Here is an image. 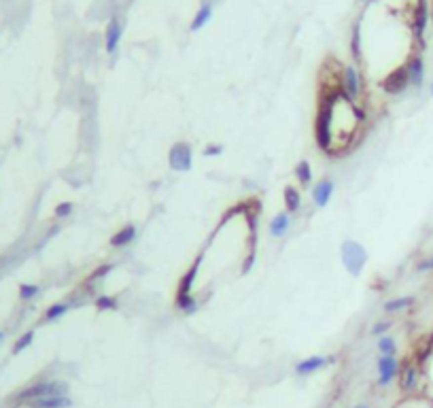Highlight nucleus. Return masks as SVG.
<instances>
[{
    "label": "nucleus",
    "instance_id": "19",
    "mask_svg": "<svg viewBox=\"0 0 433 408\" xmlns=\"http://www.w3.org/2000/svg\"><path fill=\"white\" fill-rule=\"evenodd\" d=\"M293 175H295L297 183H300L302 187H310V183H312V166H310L306 160H302V162L295 164Z\"/></svg>",
    "mask_w": 433,
    "mask_h": 408
},
{
    "label": "nucleus",
    "instance_id": "34",
    "mask_svg": "<svg viewBox=\"0 0 433 408\" xmlns=\"http://www.w3.org/2000/svg\"><path fill=\"white\" fill-rule=\"evenodd\" d=\"M354 408H370V406H365V404H359V406H354Z\"/></svg>",
    "mask_w": 433,
    "mask_h": 408
},
{
    "label": "nucleus",
    "instance_id": "15",
    "mask_svg": "<svg viewBox=\"0 0 433 408\" xmlns=\"http://www.w3.org/2000/svg\"><path fill=\"white\" fill-rule=\"evenodd\" d=\"M427 19H429V11H427V2L421 0L416 6V13H414V21H412V30H414V37L421 41L423 34H425V28H427Z\"/></svg>",
    "mask_w": 433,
    "mask_h": 408
},
{
    "label": "nucleus",
    "instance_id": "22",
    "mask_svg": "<svg viewBox=\"0 0 433 408\" xmlns=\"http://www.w3.org/2000/svg\"><path fill=\"white\" fill-rule=\"evenodd\" d=\"M351 53L354 60H361V19L353 26V37H351Z\"/></svg>",
    "mask_w": 433,
    "mask_h": 408
},
{
    "label": "nucleus",
    "instance_id": "29",
    "mask_svg": "<svg viewBox=\"0 0 433 408\" xmlns=\"http://www.w3.org/2000/svg\"><path fill=\"white\" fill-rule=\"evenodd\" d=\"M391 325H393V321H378V323H374L372 325V336H385V334H389V330H391Z\"/></svg>",
    "mask_w": 433,
    "mask_h": 408
},
{
    "label": "nucleus",
    "instance_id": "10",
    "mask_svg": "<svg viewBox=\"0 0 433 408\" xmlns=\"http://www.w3.org/2000/svg\"><path fill=\"white\" fill-rule=\"evenodd\" d=\"M204 260V255H197L196 262L189 266V270L185 274L181 276L179 281V287H176V296L174 298H183V296H191V289H194V283H196V276H197V270H200V264Z\"/></svg>",
    "mask_w": 433,
    "mask_h": 408
},
{
    "label": "nucleus",
    "instance_id": "36",
    "mask_svg": "<svg viewBox=\"0 0 433 408\" xmlns=\"http://www.w3.org/2000/svg\"><path fill=\"white\" fill-rule=\"evenodd\" d=\"M2 338H4V332H0V340H2Z\"/></svg>",
    "mask_w": 433,
    "mask_h": 408
},
{
    "label": "nucleus",
    "instance_id": "5",
    "mask_svg": "<svg viewBox=\"0 0 433 408\" xmlns=\"http://www.w3.org/2000/svg\"><path fill=\"white\" fill-rule=\"evenodd\" d=\"M342 85L344 91L353 102H357L361 98V88H363V81H361V73L357 66H344L342 68Z\"/></svg>",
    "mask_w": 433,
    "mask_h": 408
},
{
    "label": "nucleus",
    "instance_id": "6",
    "mask_svg": "<svg viewBox=\"0 0 433 408\" xmlns=\"http://www.w3.org/2000/svg\"><path fill=\"white\" fill-rule=\"evenodd\" d=\"M376 368H378V385L380 387H387L397 376V372H399V362H397L395 355H380Z\"/></svg>",
    "mask_w": 433,
    "mask_h": 408
},
{
    "label": "nucleus",
    "instance_id": "17",
    "mask_svg": "<svg viewBox=\"0 0 433 408\" xmlns=\"http://www.w3.org/2000/svg\"><path fill=\"white\" fill-rule=\"evenodd\" d=\"M210 17H212V4H210V2H204L200 9L196 11V15H194V19H191V24H189V30H191V32H200L202 28L210 21Z\"/></svg>",
    "mask_w": 433,
    "mask_h": 408
},
{
    "label": "nucleus",
    "instance_id": "7",
    "mask_svg": "<svg viewBox=\"0 0 433 408\" xmlns=\"http://www.w3.org/2000/svg\"><path fill=\"white\" fill-rule=\"evenodd\" d=\"M121 37H123L121 19H119V17H111L109 26H106V32H104V47H106V53H109V55L117 53L119 43H121Z\"/></svg>",
    "mask_w": 433,
    "mask_h": 408
},
{
    "label": "nucleus",
    "instance_id": "28",
    "mask_svg": "<svg viewBox=\"0 0 433 408\" xmlns=\"http://www.w3.org/2000/svg\"><path fill=\"white\" fill-rule=\"evenodd\" d=\"M73 211H75V204L68 200V202H60L58 206H55L53 215H55L58 219H66V217H70V215H73Z\"/></svg>",
    "mask_w": 433,
    "mask_h": 408
},
{
    "label": "nucleus",
    "instance_id": "24",
    "mask_svg": "<svg viewBox=\"0 0 433 408\" xmlns=\"http://www.w3.org/2000/svg\"><path fill=\"white\" fill-rule=\"evenodd\" d=\"M94 304H96V309L100 313H104V311H119V302H117V298H113V296H98Z\"/></svg>",
    "mask_w": 433,
    "mask_h": 408
},
{
    "label": "nucleus",
    "instance_id": "27",
    "mask_svg": "<svg viewBox=\"0 0 433 408\" xmlns=\"http://www.w3.org/2000/svg\"><path fill=\"white\" fill-rule=\"evenodd\" d=\"M39 293H40L39 285H28V283L19 285V298L21 300H32V298H37Z\"/></svg>",
    "mask_w": 433,
    "mask_h": 408
},
{
    "label": "nucleus",
    "instance_id": "8",
    "mask_svg": "<svg viewBox=\"0 0 433 408\" xmlns=\"http://www.w3.org/2000/svg\"><path fill=\"white\" fill-rule=\"evenodd\" d=\"M333 191H336V183H333L331 179H321V181L312 187V204H315L316 209H325V206L329 204Z\"/></svg>",
    "mask_w": 433,
    "mask_h": 408
},
{
    "label": "nucleus",
    "instance_id": "14",
    "mask_svg": "<svg viewBox=\"0 0 433 408\" xmlns=\"http://www.w3.org/2000/svg\"><path fill=\"white\" fill-rule=\"evenodd\" d=\"M30 408H70L73 406V400L68 396H47V398H39L28 402Z\"/></svg>",
    "mask_w": 433,
    "mask_h": 408
},
{
    "label": "nucleus",
    "instance_id": "18",
    "mask_svg": "<svg viewBox=\"0 0 433 408\" xmlns=\"http://www.w3.org/2000/svg\"><path fill=\"white\" fill-rule=\"evenodd\" d=\"M174 306L179 309L183 315H196L197 309H200V302H197V298L191 293V296H183V298H174Z\"/></svg>",
    "mask_w": 433,
    "mask_h": 408
},
{
    "label": "nucleus",
    "instance_id": "26",
    "mask_svg": "<svg viewBox=\"0 0 433 408\" xmlns=\"http://www.w3.org/2000/svg\"><path fill=\"white\" fill-rule=\"evenodd\" d=\"M32 340H34V330L26 332L24 336H19L17 342H15V347H13V355H17V353H21L24 349H28V347L32 345Z\"/></svg>",
    "mask_w": 433,
    "mask_h": 408
},
{
    "label": "nucleus",
    "instance_id": "3",
    "mask_svg": "<svg viewBox=\"0 0 433 408\" xmlns=\"http://www.w3.org/2000/svg\"><path fill=\"white\" fill-rule=\"evenodd\" d=\"M168 166L174 173H189L194 166V149L189 142L179 140L168 149Z\"/></svg>",
    "mask_w": 433,
    "mask_h": 408
},
{
    "label": "nucleus",
    "instance_id": "16",
    "mask_svg": "<svg viewBox=\"0 0 433 408\" xmlns=\"http://www.w3.org/2000/svg\"><path fill=\"white\" fill-rule=\"evenodd\" d=\"M282 196H285V211L295 215L297 211L302 209V191L295 187V185H285V191H282Z\"/></svg>",
    "mask_w": 433,
    "mask_h": 408
},
{
    "label": "nucleus",
    "instance_id": "31",
    "mask_svg": "<svg viewBox=\"0 0 433 408\" xmlns=\"http://www.w3.org/2000/svg\"><path fill=\"white\" fill-rule=\"evenodd\" d=\"M202 153H204V157H217L223 153V145H208Z\"/></svg>",
    "mask_w": 433,
    "mask_h": 408
},
{
    "label": "nucleus",
    "instance_id": "23",
    "mask_svg": "<svg viewBox=\"0 0 433 408\" xmlns=\"http://www.w3.org/2000/svg\"><path fill=\"white\" fill-rule=\"evenodd\" d=\"M376 347H378L380 355H395L397 353V342H395L393 336H389V334L380 336L378 342H376Z\"/></svg>",
    "mask_w": 433,
    "mask_h": 408
},
{
    "label": "nucleus",
    "instance_id": "20",
    "mask_svg": "<svg viewBox=\"0 0 433 408\" xmlns=\"http://www.w3.org/2000/svg\"><path fill=\"white\" fill-rule=\"evenodd\" d=\"M414 304V298L412 296H401V298H395V300H389V302L382 304V309L387 313H399V311H406L410 306Z\"/></svg>",
    "mask_w": 433,
    "mask_h": 408
},
{
    "label": "nucleus",
    "instance_id": "11",
    "mask_svg": "<svg viewBox=\"0 0 433 408\" xmlns=\"http://www.w3.org/2000/svg\"><path fill=\"white\" fill-rule=\"evenodd\" d=\"M291 224H293V215L291 213H287V211L276 213L268 224V232H270V236H274V238H282V236L291 230Z\"/></svg>",
    "mask_w": 433,
    "mask_h": 408
},
{
    "label": "nucleus",
    "instance_id": "13",
    "mask_svg": "<svg viewBox=\"0 0 433 408\" xmlns=\"http://www.w3.org/2000/svg\"><path fill=\"white\" fill-rule=\"evenodd\" d=\"M406 70H408V79H410V85L414 88H421L423 81H425V64H423V58L421 55H412L406 64Z\"/></svg>",
    "mask_w": 433,
    "mask_h": 408
},
{
    "label": "nucleus",
    "instance_id": "35",
    "mask_svg": "<svg viewBox=\"0 0 433 408\" xmlns=\"http://www.w3.org/2000/svg\"><path fill=\"white\" fill-rule=\"evenodd\" d=\"M429 90H431V98H433V81H431V88H429Z\"/></svg>",
    "mask_w": 433,
    "mask_h": 408
},
{
    "label": "nucleus",
    "instance_id": "30",
    "mask_svg": "<svg viewBox=\"0 0 433 408\" xmlns=\"http://www.w3.org/2000/svg\"><path fill=\"white\" fill-rule=\"evenodd\" d=\"M111 270H113V264H104V266H98V268H96V270L89 274L87 281H100V278H104V276L109 274Z\"/></svg>",
    "mask_w": 433,
    "mask_h": 408
},
{
    "label": "nucleus",
    "instance_id": "9",
    "mask_svg": "<svg viewBox=\"0 0 433 408\" xmlns=\"http://www.w3.org/2000/svg\"><path fill=\"white\" fill-rule=\"evenodd\" d=\"M333 362V357H323V355H312V357H306V360L297 362L295 363V374L297 376H308V374H315V372L323 370L327 363Z\"/></svg>",
    "mask_w": 433,
    "mask_h": 408
},
{
    "label": "nucleus",
    "instance_id": "1",
    "mask_svg": "<svg viewBox=\"0 0 433 408\" xmlns=\"http://www.w3.org/2000/svg\"><path fill=\"white\" fill-rule=\"evenodd\" d=\"M340 257H342V264L349 274L353 276H359L361 272H363L367 260H370V255H367V249L361 245V242L353 240V238H346L342 242V247H340Z\"/></svg>",
    "mask_w": 433,
    "mask_h": 408
},
{
    "label": "nucleus",
    "instance_id": "12",
    "mask_svg": "<svg viewBox=\"0 0 433 408\" xmlns=\"http://www.w3.org/2000/svg\"><path fill=\"white\" fill-rule=\"evenodd\" d=\"M136 236H138L136 226L127 224V226L121 227V230H117L115 234L111 236V247L113 249H125V247H130L132 242L136 240Z\"/></svg>",
    "mask_w": 433,
    "mask_h": 408
},
{
    "label": "nucleus",
    "instance_id": "21",
    "mask_svg": "<svg viewBox=\"0 0 433 408\" xmlns=\"http://www.w3.org/2000/svg\"><path fill=\"white\" fill-rule=\"evenodd\" d=\"M70 311V304H66V302H55V304H51L49 309L45 311V321H58V319H62L64 315H66Z\"/></svg>",
    "mask_w": 433,
    "mask_h": 408
},
{
    "label": "nucleus",
    "instance_id": "25",
    "mask_svg": "<svg viewBox=\"0 0 433 408\" xmlns=\"http://www.w3.org/2000/svg\"><path fill=\"white\" fill-rule=\"evenodd\" d=\"M414 385H416V370L412 366H408L401 372V389L410 391V389H414Z\"/></svg>",
    "mask_w": 433,
    "mask_h": 408
},
{
    "label": "nucleus",
    "instance_id": "33",
    "mask_svg": "<svg viewBox=\"0 0 433 408\" xmlns=\"http://www.w3.org/2000/svg\"><path fill=\"white\" fill-rule=\"evenodd\" d=\"M416 270H418V272H429V270H433V255L427 257V260H423V262L416 266Z\"/></svg>",
    "mask_w": 433,
    "mask_h": 408
},
{
    "label": "nucleus",
    "instance_id": "2",
    "mask_svg": "<svg viewBox=\"0 0 433 408\" xmlns=\"http://www.w3.org/2000/svg\"><path fill=\"white\" fill-rule=\"evenodd\" d=\"M68 393V385L60 383V381H40L34 383L30 387H26L24 391L17 393V402H32L39 398H47V396H66Z\"/></svg>",
    "mask_w": 433,
    "mask_h": 408
},
{
    "label": "nucleus",
    "instance_id": "4",
    "mask_svg": "<svg viewBox=\"0 0 433 408\" xmlns=\"http://www.w3.org/2000/svg\"><path fill=\"white\" fill-rule=\"evenodd\" d=\"M380 85H382V90H385L387 94H391V96L401 94V91L410 85V79H408V70H406V66H399V68L391 70V73H389V77L382 79V83H380Z\"/></svg>",
    "mask_w": 433,
    "mask_h": 408
},
{
    "label": "nucleus",
    "instance_id": "32",
    "mask_svg": "<svg viewBox=\"0 0 433 408\" xmlns=\"http://www.w3.org/2000/svg\"><path fill=\"white\" fill-rule=\"evenodd\" d=\"M255 260H257V255H255V251H251V253L246 255V260H244V264H242V274H246V272L255 266Z\"/></svg>",
    "mask_w": 433,
    "mask_h": 408
}]
</instances>
